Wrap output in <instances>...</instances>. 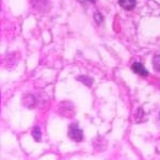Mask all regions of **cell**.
I'll list each match as a JSON object with an SVG mask.
<instances>
[{"label": "cell", "instance_id": "277c9868", "mask_svg": "<svg viewBox=\"0 0 160 160\" xmlns=\"http://www.w3.org/2000/svg\"><path fill=\"white\" fill-rule=\"evenodd\" d=\"M31 135H32L33 139H34V140L37 141V142H41L42 135H41V129H40V127H38V126H35V127L33 128Z\"/></svg>", "mask_w": 160, "mask_h": 160}, {"label": "cell", "instance_id": "5b68a950", "mask_svg": "<svg viewBox=\"0 0 160 160\" xmlns=\"http://www.w3.org/2000/svg\"><path fill=\"white\" fill-rule=\"evenodd\" d=\"M154 69L156 72H160V55H156L153 59Z\"/></svg>", "mask_w": 160, "mask_h": 160}, {"label": "cell", "instance_id": "8992f818", "mask_svg": "<svg viewBox=\"0 0 160 160\" xmlns=\"http://www.w3.org/2000/svg\"><path fill=\"white\" fill-rule=\"evenodd\" d=\"M77 79H78V80H81V81L83 82L84 84H87L88 87H91V86H92V81H93V80H92L91 78H89V77L81 76V77H78Z\"/></svg>", "mask_w": 160, "mask_h": 160}, {"label": "cell", "instance_id": "3957f363", "mask_svg": "<svg viewBox=\"0 0 160 160\" xmlns=\"http://www.w3.org/2000/svg\"><path fill=\"white\" fill-rule=\"evenodd\" d=\"M137 1L136 0H118V4L123 8L124 10H127V11H130L133 8L136 7Z\"/></svg>", "mask_w": 160, "mask_h": 160}, {"label": "cell", "instance_id": "52a82bcc", "mask_svg": "<svg viewBox=\"0 0 160 160\" xmlns=\"http://www.w3.org/2000/svg\"><path fill=\"white\" fill-rule=\"evenodd\" d=\"M94 19H95V22H96L97 24H102V20H104V18H102V14L98 13V12H96L94 14Z\"/></svg>", "mask_w": 160, "mask_h": 160}, {"label": "cell", "instance_id": "ba28073f", "mask_svg": "<svg viewBox=\"0 0 160 160\" xmlns=\"http://www.w3.org/2000/svg\"><path fill=\"white\" fill-rule=\"evenodd\" d=\"M81 1H84V0H81ZM87 1H90V2H94L95 0H87Z\"/></svg>", "mask_w": 160, "mask_h": 160}, {"label": "cell", "instance_id": "7a4b0ae2", "mask_svg": "<svg viewBox=\"0 0 160 160\" xmlns=\"http://www.w3.org/2000/svg\"><path fill=\"white\" fill-rule=\"evenodd\" d=\"M131 69H132L136 74L141 75V76H148V69L144 68L143 64L138 63V62H135V63L131 65Z\"/></svg>", "mask_w": 160, "mask_h": 160}, {"label": "cell", "instance_id": "6da1fadb", "mask_svg": "<svg viewBox=\"0 0 160 160\" xmlns=\"http://www.w3.org/2000/svg\"><path fill=\"white\" fill-rule=\"evenodd\" d=\"M68 137L75 142H80L82 140L83 133H82V130L78 127L77 124H71L68 128Z\"/></svg>", "mask_w": 160, "mask_h": 160}]
</instances>
